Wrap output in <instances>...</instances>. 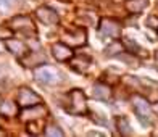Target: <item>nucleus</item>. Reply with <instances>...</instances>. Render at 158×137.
<instances>
[{"mask_svg": "<svg viewBox=\"0 0 158 137\" xmlns=\"http://www.w3.org/2000/svg\"><path fill=\"white\" fill-rule=\"evenodd\" d=\"M66 111L74 116H84L89 113V106H87V97L81 89H71L68 93V105H66Z\"/></svg>", "mask_w": 158, "mask_h": 137, "instance_id": "obj_1", "label": "nucleus"}, {"mask_svg": "<svg viewBox=\"0 0 158 137\" xmlns=\"http://www.w3.org/2000/svg\"><path fill=\"white\" fill-rule=\"evenodd\" d=\"M8 27H10L11 32L21 34V35H24V37H35V35H37V27H35L32 18L26 16V15L13 16L8 23Z\"/></svg>", "mask_w": 158, "mask_h": 137, "instance_id": "obj_2", "label": "nucleus"}, {"mask_svg": "<svg viewBox=\"0 0 158 137\" xmlns=\"http://www.w3.org/2000/svg\"><path fill=\"white\" fill-rule=\"evenodd\" d=\"M131 103H132L135 116L140 119L142 124L150 126V116H152V105H150V100L145 95H142V93H134L131 97Z\"/></svg>", "mask_w": 158, "mask_h": 137, "instance_id": "obj_3", "label": "nucleus"}, {"mask_svg": "<svg viewBox=\"0 0 158 137\" xmlns=\"http://www.w3.org/2000/svg\"><path fill=\"white\" fill-rule=\"evenodd\" d=\"M98 31L100 35H103V37L118 39L121 35V31H123V26L114 18H102L98 21Z\"/></svg>", "mask_w": 158, "mask_h": 137, "instance_id": "obj_4", "label": "nucleus"}, {"mask_svg": "<svg viewBox=\"0 0 158 137\" xmlns=\"http://www.w3.org/2000/svg\"><path fill=\"white\" fill-rule=\"evenodd\" d=\"M16 103L19 108L34 106L37 103H42V97L29 87H19V90L16 93Z\"/></svg>", "mask_w": 158, "mask_h": 137, "instance_id": "obj_5", "label": "nucleus"}, {"mask_svg": "<svg viewBox=\"0 0 158 137\" xmlns=\"http://www.w3.org/2000/svg\"><path fill=\"white\" fill-rule=\"evenodd\" d=\"M64 44H68L69 47H84L87 44V31H85V27L77 26L74 29H68L64 32Z\"/></svg>", "mask_w": 158, "mask_h": 137, "instance_id": "obj_6", "label": "nucleus"}, {"mask_svg": "<svg viewBox=\"0 0 158 137\" xmlns=\"http://www.w3.org/2000/svg\"><path fill=\"white\" fill-rule=\"evenodd\" d=\"M34 77L42 84H58L60 82V73L53 66H39L34 71Z\"/></svg>", "mask_w": 158, "mask_h": 137, "instance_id": "obj_7", "label": "nucleus"}, {"mask_svg": "<svg viewBox=\"0 0 158 137\" xmlns=\"http://www.w3.org/2000/svg\"><path fill=\"white\" fill-rule=\"evenodd\" d=\"M35 16H37V19L45 26H56L60 23L58 13H56L52 6H47V5L39 6V8L35 10Z\"/></svg>", "mask_w": 158, "mask_h": 137, "instance_id": "obj_8", "label": "nucleus"}, {"mask_svg": "<svg viewBox=\"0 0 158 137\" xmlns=\"http://www.w3.org/2000/svg\"><path fill=\"white\" fill-rule=\"evenodd\" d=\"M92 64H94V60L90 58V56L87 55H73V58L69 60V66L73 71H76L77 74H87L89 73V69L92 68Z\"/></svg>", "mask_w": 158, "mask_h": 137, "instance_id": "obj_9", "label": "nucleus"}, {"mask_svg": "<svg viewBox=\"0 0 158 137\" xmlns=\"http://www.w3.org/2000/svg\"><path fill=\"white\" fill-rule=\"evenodd\" d=\"M44 103V102H42ZM42 103H37L34 106H27V108H23V111L19 113V119L24 121V122H29V121H34V119H42L44 114H47V108L45 105Z\"/></svg>", "mask_w": 158, "mask_h": 137, "instance_id": "obj_10", "label": "nucleus"}, {"mask_svg": "<svg viewBox=\"0 0 158 137\" xmlns=\"http://www.w3.org/2000/svg\"><path fill=\"white\" fill-rule=\"evenodd\" d=\"M52 55L56 61H69L73 58V48H71L68 44H64V42H55L52 45Z\"/></svg>", "mask_w": 158, "mask_h": 137, "instance_id": "obj_11", "label": "nucleus"}, {"mask_svg": "<svg viewBox=\"0 0 158 137\" xmlns=\"http://www.w3.org/2000/svg\"><path fill=\"white\" fill-rule=\"evenodd\" d=\"M3 45L6 47V50H8L10 53L15 55L18 60H21L27 52H29L24 42H21V40H18V39H10V37H8V39H5Z\"/></svg>", "mask_w": 158, "mask_h": 137, "instance_id": "obj_12", "label": "nucleus"}, {"mask_svg": "<svg viewBox=\"0 0 158 137\" xmlns=\"http://www.w3.org/2000/svg\"><path fill=\"white\" fill-rule=\"evenodd\" d=\"M92 95H94V98L100 100V102H110L111 97H113V90L108 84L95 82L92 85Z\"/></svg>", "mask_w": 158, "mask_h": 137, "instance_id": "obj_13", "label": "nucleus"}, {"mask_svg": "<svg viewBox=\"0 0 158 137\" xmlns=\"http://www.w3.org/2000/svg\"><path fill=\"white\" fill-rule=\"evenodd\" d=\"M44 61H45V55L42 53L40 50H34V52L29 50V52L19 60V63L26 68H34V66H37V64H42Z\"/></svg>", "mask_w": 158, "mask_h": 137, "instance_id": "obj_14", "label": "nucleus"}, {"mask_svg": "<svg viewBox=\"0 0 158 137\" xmlns=\"http://www.w3.org/2000/svg\"><path fill=\"white\" fill-rule=\"evenodd\" d=\"M148 3H150L148 0H126L124 8L127 10V13H131V15H140L142 11H145Z\"/></svg>", "mask_w": 158, "mask_h": 137, "instance_id": "obj_15", "label": "nucleus"}, {"mask_svg": "<svg viewBox=\"0 0 158 137\" xmlns=\"http://www.w3.org/2000/svg\"><path fill=\"white\" fill-rule=\"evenodd\" d=\"M123 45H124V50H126V52L132 53V55H135V56H139V58H143V56L147 58V55H148L147 50H143L134 39H129V37L123 39Z\"/></svg>", "mask_w": 158, "mask_h": 137, "instance_id": "obj_16", "label": "nucleus"}, {"mask_svg": "<svg viewBox=\"0 0 158 137\" xmlns=\"http://www.w3.org/2000/svg\"><path fill=\"white\" fill-rule=\"evenodd\" d=\"M18 114V103L11 100H2L0 102V116L5 118H13Z\"/></svg>", "mask_w": 158, "mask_h": 137, "instance_id": "obj_17", "label": "nucleus"}, {"mask_svg": "<svg viewBox=\"0 0 158 137\" xmlns=\"http://www.w3.org/2000/svg\"><path fill=\"white\" fill-rule=\"evenodd\" d=\"M116 127H118L119 135H124V137L132 135L131 122H129V119H127L126 116H118V118H116Z\"/></svg>", "mask_w": 158, "mask_h": 137, "instance_id": "obj_18", "label": "nucleus"}, {"mask_svg": "<svg viewBox=\"0 0 158 137\" xmlns=\"http://www.w3.org/2000/svg\"><path fill=\"white\" fill-rule=\"evenodd\" d=\"M123 52H124V45H123V42H119V40H113L111 44H108L105 48V55L110 56V58L111 56H118Z\"/></svg>", "mask_w": 158, "mask_h": 137, "instance_id": "obj_19", "label": "nucleus"}, {"mask_svg": "<svg viewBox=\"0 0 158 137\" xmlns=\"http://www.w3.org/2000/svg\"><path fill=\"white\" fill-rule=\"evenodd\" d=\"M42 129H45L44 124H42V119H34L27 122V134H32V135L42 134Z\"/></svg>", "mask_w": 158, "mask_h": 137, "instance_id": "obj_20", "label": "nucleus"}, {"mask_svg": "<svg viewBox=\"0 0 158 137\" xmlns=\"http://www.w3.org/2000/svg\"><path fill=\"white\" fill-rule=\"evenodd\" d=\"M44 134L48 135V137H55V135H56V137H63V135H64V132H63L56 124H48V126H45Z\"/></svg>", "mask_w": 158, "mask_h": 137, "instance_id": "obj_21", "label": "nucleus"}, {"mask_svg": "<svg viewBox=\"0 0 158 137\" xmlns=\"http://www.w3.org/2000/svg\"><path fill=\"white\" fill-rule=\"evenodd\" d=\"M150 29H158V16L152 15V16H148L147 18V23H145Z\"/></svg>", "mask_w": 158, "mask_h": 137, "instance_id": "obj_22", "label": "nucleus"}, {"mask_svg": "<svg viewBox=\"0 0 158 137\" xmlns=\"http://www.w3.org/2000/svg\"><path fill=\"white\" fill-rule=\"evenodd\" d=\"M13 3V0H0V10H8Z\"/></svg>", "mask_w": 158, "mask_h": 137, "instance_id": "obj_23", "label": "nucleus"}, {"mask_svg": "<svg viewBox=\"0 0 158 137\" xmlns=\"http://www.w3.org/2000/svg\"><path fill=\"white\" fill-rule=\"evenodd\" d=\"M87 135H89V137H92V135H95V137H103L105 134H102V132H97V131H90V132H87Z\"/></svg>", "mask_w": 158, "mask_h": 137, "instance_id": "obj_24", "label": "nucleus"}, {"mask_svg": "<svg viewBox=\"0 0 158 137\" xmlns=\"http://www.w3.org/2000/svg\"><path fill=\"white\" fill-rule=\"evenodd\" d=\"M153 111L156 113V116H158V100H156V103H155V106H153Z\"/></svg>", "mask_w": 158, "mask_h": 137, "instance_id": "obj_25", "label": "nucleus"}, {"mask_svg": "<svg viewBox=\"0 0 158 137\" xmlns=\"http://www.w3.org/2000/svg\"><path fill=\"white\" fill-rule=\"evenodd\" d=\"M60 2H71V0H60Z\"/></svg>", "mask_w": 158, "mask_h": 137, "instance_id": "obj_26", "label": "nucleus"}, {"mask_svg": "<svg viewBox=\"0 0 158 137\" xmlns=\"http://www.w3.org/2000/svg\"><path fill=\"white\" fill-rule=\"evenodd\" d=\"M156 60H158V52H156Z\"/></svg>", "mask_w": 158, "mask_h": 137, "instance_id": "obj_27", "label": "nucleus"}, {"mask_svg": "<svg viewBox=\"0 0 158 137\" xmlns=\"http://www.w3.org/2000/svg\"><path fill=\"white\" fill-rule=\"evenodd\" d=\"M156 31H158V29H156Z\"/></svg>", "mask_w": 158, "mask_h": 137, "instance_id": "obj_28", "label": "nucleus"}]
</instances>
